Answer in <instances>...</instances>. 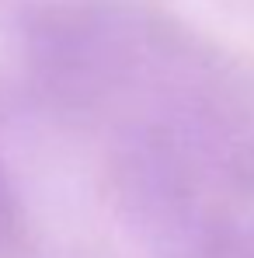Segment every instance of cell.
Wrapping results in <instances>:
<instances>
[{
    "label": "cell",
    "mask_w": 254,
    "mask_h": 258,
    "mask_svg": "<svg viewBox=\"0 0 254 258\" xmlns=\"http://www.w3.org/2000/svg\"><path fill=\"white\" fill-rule=\"evenodd\" d=\"M18 244H21V206L11 188V178L0 164V258L18 251Z\"/></svg>",
    "instance_id": "6da1fadb"
}]
</instances>
